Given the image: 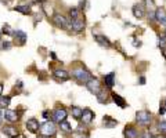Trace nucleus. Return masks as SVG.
Masks as SVG:
<instances>
[{
    "label": "nucleus",
    "instance_id": "nucleus-1",
    "mask_svg": "<svg viewBox=\"0 0 166 138\" xmlns=\"http://www.w3.org/2000/svg\"><path fill=\"white\" fill-rule=\"evenodd\" d=\"M72 76H73V79H75L78 83H80V84H83V83L86 84V83L91 79L90 72L86 71L83 66H79V68L73 69V71H72Z\"/></svg>",
    "mask_w": 166,
    "mask_h": 138
},
{
    "label": "nucleus",
    "instance_id": "nucleus-2",
    "mask_svg": "<svg viewBox=\"0 0 166 138\" xmlns=\"http://www.w3.org/2000/svg\"><path fill=\"white\" fill-rule=\"evenodd\" d=\"M40 134L44 135V137H53V135L57 133V128H55L54 122H44L43 124H40Z\"/></svg>",
    "mask_w": 166,
    "mask_h": 138
},
{
    "label": "nucleus",
    "instance_id": "nucleus-3",
    "mask_svg": "<svg viewBox=\"0 0 166 138\" xmlns=\"http://www.w3.org/2000/svg\"><path fill=\"white\" fill-rule=\"evenodd\" d=\"M136 120L138 124L141 126H147L150 124L151 122V113L148 111H138L136 113Z\"/></svg>",
    "mask_w": 166,
    "mask_h": 138
},
{
    "label": "nucleus",
    "instance_id": "nucleus-4",
    "mask_svg": "<svg viewBox=\"0 0 166 138\" xmlns=\"http://www.w3.org/2000/svg\"><path fill=\"white\" fill-rule=\"evenodd\" d=\"M86 87H87V90L91 93V94H96V96L101 91L100 82H98V79H96V77H91V79L86 83Z\"/></svg>",
    "mask_w": 166,
    "mask_h": 138
},
{
    "label": "nucleus",
    "instance_id": "nucleus-5",
    "mask_svg": "<svg viewBox=\"0 0 166 138\" xmlns=\"http://www.w3.org/2000/svg\"><path fill=\"white\" fill-rule=\"evenodd\" d=\"M67 111L64 108H58V109H55L54 112H53V122H55V123H61V122H64L67 119Z\"/></svg>",
    "mask_w": 166,
    "mask_h": 138
},
{
    "label": "nucleus",
    "instance_id": "nucleus-6",
    "mask_svg": "<svg viewBox=\"0 0 166 138\" xmlns=\"http://www.w3.org/2000/svg\"><path fill=\"white\" fill-rule=\"evenodd\" d=\"M53 22L58 28H69L68 20H67L62 14H54V15H53Z\"/></svg>",
    "mask_w": 166,
    "mask_h": 138
},
{
    "label": "nucleus",
    "instance_id": "nucleus-7",
    "mask_svg": "<svg viewBox=\"0 0 166 138\" xmlns=\"http://www.w3.org/2000/svg\"><path fill=\"white\" fill-rule=\"evenodd\" d=\"M4 119H6L8 123H15L20 120V115L17 113V111H13V109H6L4 112Z\"/></svg>",
    "mask_w": 166,
    "mask_h": 138
},
{
    "label": "nucleus",
    "instance_id": "nucleus-8",
    "mask_svg": "<svg viewBox=\"0 0 166 138\" xmlns=\"http://www.w3.org/2000/svg\"><path fill=\"white\" fill-rule=\"evenodd\" d=\"M93 119H94V112L91 111V109H83L82 112V116H80V120L85 124H90L93 122Z\"/></svg>",
    "mask_w": 166,
    "mask_h": 138
},
{
    "label": "nucleus",
    "instance_id": "nucleus-9",
    "mask_svg": "<svg viewBox=\"0 0 166 138\" xmlns=\"http://www.w3.org/2000/svg\"><path fill=\"white\" fill-rule=\"evenodd\" d=\"M14 36V40H15L20 46H24L25 44V42H26V33L24 32V30H21V29H17L15 32H13L11 33Z\"/></svg>",
    "mask_w": 166,
    "mask_h": 138
},
{
    "label": "nucleus",
    "instance_id": "nucleus-10",
    "mask_svg": "<svg viewBox=\"0 0 166 138\" xmlns=\"http://www.w3.org/2000/svg\"><path fill=\"white\" fill-rule=\"evenodd\" d=\"M53 76L58 82H67L69 79V73L67 71H64V69H55L54 72H53Z\"/></svg>",
    "mask_w": 166,
    "mask_h": 138
},
{
    "label": "nucleus",
    "instance_id": "nucleus-11",
    "mask_svg": "<svg viewBox=\"0 0 166 138\" xmlns=\"http://www.w3.org/2000/svg\"><path fill=\"white\" fill-rule=\"evenodd\" d=\"M71 28L75 32H80V30L85 29V21L82 18H76V20H72L71 21Z\"/></svg>",
    "mask_w": 166,
    "mask_h": 138
},
{
    "label": "nucleus",
    "instance_id": "nucleus-12",
    "mask_svg": "<svg viewBox=\"0 0 166 138\" xmlns=\"http://www.w3.org/2000/svg\"><path fill=\"white\" fill-rule=\"evenodd\" d=\"M123 135H125V138H138V131H137L133 126H129V127L126 126Z\"/></svg>",
    "mask_w": 166,
    "mask_h": 138
},
{
    "label": "nucleus",
    "instance_id": "nucleus-13",
    "mask_svg": "<svg viewBox=\"0 0 166 138\" xmlns=\"http://www.w3.org/2000/svg\"><path fill=\"white\" fill-rule=\"evenodd\" d=\"M3 131H4V134L8 135L10 138H17L18 135H20V133H18L17 127H14V126H4Z\"/></svg>",
    "mask_w": 166,
    "mask_h": 138
},
{
    "label": "nucleus",
    "instance_id": "nucleus-14",
    "mask_svg": "<svg viewBox=\"0 0 166 138\" xmlns=\"http://www.w3.org/2000/svg\"><path fill=\"white\" fill-rule=\"evenodd\" d=\"M39 122L36 120V119H29L28 122H26V128L29 130L31 133H36V131H39Z\"/></svg>",
    "mask_w": 166,
    "mask_h": 138
},
{
    "label": "nucleus",
    "instance_id": "nucleus-15",
    "mask_svg": "<svg viewBox=\"0 0 166 138\" xmlns=\"http://www.w3.org/2000/svg\"><path fill=\"white\" fill-rule=\"evenodd\" d=\"M155 20H158L161 24H163V25H166V11L165 8H158V10L155 11Z\"/></svg>",
    "mask_w": 166,
    "mask_h": 138
},
{
    "label": "nucleus",
    "instance_id": "nucleus-16",
    "mask_svg": "<svg viewBox=\"0 0 166 138\" xmlns=\"http://www.w3.org/2000/svg\"><path fill=\"white\" fill-rule=\"evenodd\" d=\"M104 82H105V86H107L108 89H112L115 86V73L111 72V73H108V75H105Z\"/></svg>",
    "mask_w": 166,
    "mask_h": 138
},
{
    "label": "nucleus",
    "instance_id": "nucleus-17",
    "mask_svg": "<svg viewBox=\"0 0 166 138\" xmlns=\"http://www.w3.org/2000/svg\"><path fill=\"white\" fill-rule=\"evenodd\" d=\"M94 39H96V42H97L100 46H103V47H111V42L105 36H103V35H94Z\"/></svg>",
    "mask_w": 166,
    "mask_h": 138
},
{
    "label": "nucleus",
    "instance_id": "nucleus-18",
    "mask_svg": "<svg viewBox=\"0 0 166 138\" xmlns=\"http://www.w3.org/2000/svg\"><path fill=\"white\" fill-rule=\"evenodd\" d=\"M132 10H133V15L136 17V18H138V20L144 17V8H143L141 4H136V6H133Z\"/></svg>",
    "mask_w": 166,
    "mask_h": 138
},
{
    "label": "nucleus",
    "instance_id": "nucleus-19",
    "mask_svg": "<svg viewBox=\"0 0 166 138\" xmlns=\"http://www.w3.org/2000/svg\"><path fill=\"white\" fill-rule=\"evenodd\" d=\"M112 99H114V102L116 104L119 108H126V101L123 99V97H121L119 94H112Z\"/></svg>",
    "mask_w": 166,
    "mask_h": 138
},
{
    "label": "nucleus",
    "instance_id": "nucleus-20",
    "mask_svg": "<svg viewBox=\"0 0 166 138\" xmlns=\"http://www.w3.org/2000/svg\"><path fill=\"white\" fill-rule=\"evenodd\" d=\"M14 10L24 14V15H31L32 14V10H31L29 6H17V7H14Z\"/></svg>",
    "mask_w": 166,
    "mask_h": 138
},
{
    "label": "nucleus",
    "instance_id": "nucleus-21",
    "mask_svg": "<svg viewBox=\"0 0 166 138\" xmlns=\"http://www.w3.org/2000/svg\"><path fill=\"white\" fill-rule=\"evenodd\" d=\"M118 124V122L115 120V119H112L111 116H104V126L108 128H112L115 127V126Z\"/></svg>",
    "mask_w": 166,
    "mask_h": 138
},
{
    "label": "nucleus",
    "instance_id": "nucleus-22",
    "mask_svg": "<svg viewBox=\"0 0 166 138\" xmlns=\"http://www.w3.org/2000/svg\"><path fill=\"white\" fill-rule=\"evenodd\" d=\"M97 99H98L100 104H105V102L108 101V93L105 91V90H101V91L97 94Z\"/></svg>",
    "mask_w": 166,
    "mask_h": 138
},
{
    "label": "nucleus",
    "instance_id": "nucleus-23",
    "mask_svg": "<svg viewBox=\"0 0 166 138\" xmlns=\"http://www.w3.org/2000/svg\"><path fill=\"white\" fill-rule=\"evenodd\" d=\"M10 101H11V98L10 97H2L0 96V109H6L7 106L10 105Z\"/></svg>",
    "mask_w": 166,
    "mask_h": 138
},
{
    "label": "nucleus",
    "instance_id": "nucleus-24",
    "mask_svg": "<svg viewBox=\"0 0 166 138\" xmlns=\"http://www.w3.org/2000/svg\"><path fill=\"white\" fill-rule=\"evenodd\" d=\"M82 112H83V109H82V108H78V106H73V108H72V116H73L75 119H80Z\"/></svg>",
    "mask_w": 166,
    "mask_h": 138
},
{
    "label": "nucleus",
    "instance_id": "nucleus-25",
    "mask_svg": "<svg viewBox=\"0 0 166 138\" xmlns=\"http://www.w3.org/2000/svg\"><path fill=\"white\" fill-rule=\"evenodd\" d=\"M60 128H61L64 133H69V131H71V124H69L67 120H64V122L60 123Z\"/></svg>",
    "mask_w": 166,
    "mask_h": 138
},
{
    "label": "nucleus",
    "instance_id": "nucleus-26",
    "mask_svg": "<svg viewBox=\"0 0 166 138\" xmlns=\"http://www.w3.org/2000/svg\"><path fill=\"white\" fill-rule=\"evenodd\" d=\"M69 17H71V21L72 20H76V18H80V17H79V10L78 8H71V10H69Z\"/></svg>",
    "mask_w": 166,
    "mask_h": 138
},
{
    "label": "nucleus",
    "instance_id": "nucleus-27",
    "mask_svg": "<svg viewBox=\"0 0 166 138\" xmlns=\"http://www.w3.org/2000/svg\"><path fill=\"white\" fill-rule=\"evenodd\" d=\"M158 130L161 131V134L166 135V122H159L158 123Z\"/></svg>",
    "mask_w": 166,
    "mask_h": 138
},
{
    "label": "nucleus",
    "instance_id": "nucleus-28",
    "mask_svg": "<svg viewBox=\"0 0 166 138\" xmlns=\"http://www.w3.org/2000/svg\"><path fill=\"white\" fill-rule=\"evenodd\" d=\"M144 3H145V7L148 8V10H152L154 7H155V4H154V0H144Z\"/></svg>",
    "mask_w": 166,
    "mask_h": 138
},
{
    "label": "nucleus",
    "instance_id": "nucleus-29",
    "mask_svg": "<svg viewBox=\"0 0 166 138\" xmlns=\"http://www.w3.org/2000/svg\"><path fill=\"white\" fill-rule=\"evenodd\" d=\"M3 33H4V35H11V33H13V32L10 30V27H8L7 24H4V25H3V30H2V35H3Z\"/></svg>",
    "mask_w": 166,
    "mask_h": 138
},
{
    "label": "nucleus",
    "instance_id": "nucleus-30",
    "mask_svg": "<svg viewBox=\"0 0 166 138\" xmlns=\"http://www.w3.org/2000/svg\"><path fill=\"white\" fill-rule=\"evenodd\" d=\"M138 137H140V138H152V135H151V133L148 131V130H145V131H143Z\"/></svg>",
    "mask_w": 166,
    "mask_h": 138
},
{
    "label": "nucleus",
    "instance_id": "nucleus-31",
    "mask_svg": "<svg viewBox=\"0 0 166 138\" xmlns=\"http://www.w3.org/2000/svg\"><path fill=\"white\" fill-rule=\"evenodd\" d=\"M2 47H3L4 50H8V49H10V47H11V43H10V42H7V40H6V42H3Z\"/></svg>",
    "mask_w": 166,
    "mask_h": 138
},
{
    "label": "nucleus",
    "instance_id": "nucleus-32",
    "mask_svg": "<svg viewBox=\"0 0 166 138\" xmlns=\"http://www.w3.org/2000/svg\"><path fill=\"white\" fill-rule=\"evenodd\" d=\"M140 83L141 84H145V77H144V76H141L140 77Z\"/></svg>",
    "mask_w": 166,
    "mask_h": 138
},
{
    "label": "nucleus",
    "instance_id": "nucleus-33",
    "mask_svg": "<svg viewBox=\"0 0 166 138\" xmlns=\"http://www.w3.org/2000/svg\"><path fill=\"white\" fill-rule=\"evenodd\" d=\"M165 112H166L165 108H161V109H159V115H165Z\"/></svg>",
    "mask_w": 166,
    "mask_h": 138
},
{
    "label": "nucleus",
    "instance_id": "nucleus-34",
    "mask_svg": "<svg viewBox=\"0 0 166 138\" xmlns=\"http://www.w3.org/2000/svg\"><path fill=\"white\" fill-rule=\"evenodd\" d=\"M49 116V111H44L43 112V118H47Z\"/></svg>",
    "mask_w": 166,
    "mask_h": 138
},
{
    "label": "nucleus",
    "instance_id": "nucleus-35",
    "mask_svg": "<svg viewBox=\"0 0 166 138\" xmlns=\"http://www.w3.org/2000/svg\"><path fill=\"white\" fill-rule=\"evenodd\" d=\"M2 93H3V84H0V96H2Z\"/></svg>",
    "mask_w": 166,
    "mask_h": 138
},
{
    "label": "nucleus",
    "instance_id": "nucleus-36",
    "mask_svg": "<svg viewBox=\"0 0 166 138\" xmlns=\"http://www.w3.org/2000/svg\"><path fill=\"white\" fill-rule=\"evenodd\" d=\"M0 39H2V30H0Z\"/></svg>",
    "mask_w": 166,
    "mask_h": 138
},
{
    "label": "nucleus",
    "instance_id": "nucleus-37",
    "mask_svg": "<svg viewBox=\"0 0 166 138\" xmlns=\"http://www.w3.org/2000/svg\"><path fill=\"white\" fill-rule=\"evenodd\" d=\"M165 109H166V99H165Z\"/></svg>",
    "mask_w": 166,
    "mask_h": 138
},
{
    "label": "nucleus",
    "instance_id": "nucleus-38",
    "mask_svg": "<svg viewBox=\"0 0 166 138\" xmlns=\"http://www.w3.org/2000/svg\"><path fill=\"white\" fill-rule=\"evenodd\" d=\"M0 118H2V112H0Z\"/></svg>",
    "mask_w": 166,
    "mask_h": 138
}]
</instances>
